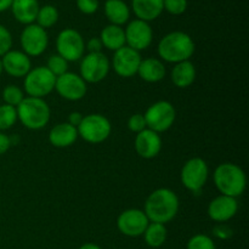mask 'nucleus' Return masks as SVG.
Masks as SVG:
<instances>
[{"mask_svg":"<svg viewBox=\"0 0 249 249\" xmlns=\"http://www.w3.org/2000/svg\"><path fill=\"white\" fill-rule=\"evenodd\" d=\"M135 151L141 158L151 160L160 155L162 150V139L156 131L146 128L145 130L136 134L135 138Z\"/></svg>","mask_w":249,"mask_h":249,"instance_id":"nucleus-17","label":"nucleus"},{"mask_svg":"<svg viewBox=\"0 0 249 249\" xmlns=\"http://www.w3.org/2000/svg\"><path fill=\"white\" fill-rule=\"evenodd\" d=\"M45 67L48 68L56 78L65 74L66 72H68V62L62 57V56L58 55V53L51 55L50 57H49L48 63H46Z\"/></svg>","mask_w":249,"mask_h":249,"instance_id":"nucleus-30","label":"nucleus"},{"mask_svg":"<svg viewBox=\"0 0 249 249\" xmlns=\"http://www.w3.org/2000/svg\"><path fill=\"white\" fill-rule=\"evenodd\" d=\"M79 249H101V247H99V246L95 245V243H85V245H83Z\"/></svg>","mask_w":249,"mask_h":249,"instance_id":"nucleus-41","label":"nucleus"},{"mask_svg":"<svg viewBox=\"0 0 249 249\" xmlns=\"http://www.w3.org/2000/svg\"><path fill=\"white\" fill-rule=\"evenodd\" d=\"M146 245L152 248H158L167 240V228L163 224L150 223L143 232Z\"/></svg>","mask_w":249,"mask_h":249,"instance_id":"nucleus-26","label":"nucleus"},{"mask_svg":"<svg viewBox=\"0 0 249 249\" xmlns=\"http://www.w3.org/2000/svg\"><path fill=\"white\" fill-rule=\"evenodd\" d=\"M1 62L4 72L15 78L26 77L32 70L31 58L23 51H7L4 56H1Z\"/></svg>","mask_w":249,"mask_h":249,"instance_id":"nucleus-18","label":"nucleus"},{"mask_svg":"<svg viewBox=\"0 0 249 249\" xmlns=\"http://www.w3.org/2000/svg\"><path fill=\"white\" fill-rule=\"evenodd\" d=\"M17 119L16 107L9 105H0V131L9 130L15 125Z\"/></svg>","mask_w":249,"mask_h":249,"instance_id":"nucleus-28","label":"nucleus"},{"mask_svg":"<svg viewBox=\"0 0 249 249\" xmlns=\"http://www.w3.org/2000/svg\"><path fill=\"white\" fill-rule=\"evenodd\" d=\"M12 141L10 136H7L6 134H4L2 131H0V156L5 155V153L9 151V148L11 147Z\"/></svg>","mask_w":249,"mask_h":249,"instance_id":"nucleus-36","label":"nucleus"},{"mask_svg":"<svg viewBox=\"0 0 249 249\" xmlns=\"http://www.w3.org/2000/svg\"><path fill=\"white\" fill-rule=\"evenodd\" d=\"M105 15L111 24L122 27L129 21L130 10L123 0H107L105 2Z\"/></svg>","mask_w":249,"mask_h":249,"instance_id":"nucleus-25","label":"nucleus"},{"mask_svg":"<svg viewBox=\"0 0 249 249\" xmlns=\"http://www.w3.org/2000/svg\"><path fill=\"white\" fill-rule=\"evenodd\" d=\"M163 9L175 16L182 15L187 9V0H163Z\"/></svg>","mask_w":249,"mask_h":249,"instance_id":"nucleus-32","label":"nucleus"},{"mask_svg":"<svg viewBox=\"0 0 249 249\" xmlns=\"http://www.w3.org/2000/svg\"><path fill=\"white\" fill-rule=\"evenodd\" d=\"M2 72H4V68H2V62H1V57H0V75L2 74Z\"/></svg>","mask_w":249,"mask_h":249,"instance_id":"nucleus-42","label":"nucleus"},{"mask_svg":"<svg viewBox=\"0 0 249 249\" xmlns=\"http://www.w3.org/2000/svg\"><path fill=\"white\" fill-rule=\"evenodd\" d=\"M55 90L61 97L68 101H79L87 95V83L77 73L66 72L56 78Z\"/></svg>","mask_w":249,"mask_h":249,"instance_id":"nucleus-12","label":"nucleus"},{"mask_svg":"<svg viewBox=\"0 0 249 249\" xmlns=\"http://www.w3.org/2000/svg\"><path fill=\"white\" fill-rule=\"evenodd\" d=\"M143 117L147 129L160 134L172 128L177 118V111L173 104L162 100L151 105L143 113Z\"/></svg>","mask_w":249,"mask_h":249,"instance_id":"nucleus-6","label":"nucleus"},{"mask_svg":"<svg viewBox=\"0 0 249 249\" xmlns=\"http://www.w3.org/2000/svg\"><path fill=\"white\" fill-rule=\"evenodd\" d=\"M78 130L70 123H58L53 126L49 133V142L58 148H66L72 146L77 141Z\"/></svg>","mask_w":249,"mask_h":249,"instance_id":"nucleus-19","label":"nucleus"},{"mask_svg":"<svg viewBox=\"0 0 249 249\" xmlns=\"http://www.w3.org/2000/svg\"><path fill=\"white\" fill-rule=\"evenodd\" d=\"M38 0H14L11 11L15 18L26 26L32 24L36 18L39 11Z\"/></svg>","mask_w":249,"mask_h":249,"instance_id":"nucleus-20","label":"nucleus"},{"mask_svg":"<svg viewBox=\"0 0 249 249\" xmlns=\"http://www.w3.org/2000/svg\"><path fill=\"white\" fill-rule=\"evenodd\" d=\"M124 33H125L126 46L139 51V53L141 50H146L152 43L153 32L148 22L133 19L124 29Z\"/></svg>","mask_w":249,"mask_h":249,"instance_id":"nucleus-14","label":"nucleus"},{"mask_svg":"<svg viewBox=\"0 0 249 249\" xmlns=\"http://www.w3.org/2000/svg\"><path fill=\"white\" fill-rule=\"evenodd\" d=\"M55 75L45 66H39L29 71L24 77V91L29 97L44 99L55 90Z\"/></svg>","mask_w":249,"mask_h":249,"instance_id":"nucleus-7","label":"nucleus"},{"mask_svg":"<svg viewBox=\"0 0 249 249\" xmlns=\"http://www.w3.org/2000/svg\"><path fill=\"white\" fill-rule=\"evenodd\" d=\"M187 249H215V243L204 233H198V235L192 236L189 240L186 246Z\"/></svg>","mask_w":249,"mask_h":249,"instance_id":"nucleus-31","label":"nucleus"},{"mask_svg":"<svg viewBox=\"0 0 249 249\" xmlns=\"http://www.w3.org/2000/svg\"><path fill=\"white\" fill-rule=\"evenodd\" d=\"M14 0H0V12L5 11V10L10 9Z\"/></svg>","mask_w":249,"mask_h":249,"instance_id":"nucleus-40","label":"nucleus"},{"mask_svg":"<svg viewBox=\"0 0 249 249\" xmlns=\"http://www.w3.org/2000/svg\"><path fill=\"white\" fill-rule=\"evenodd\" d=\"M78 136L89 143H101L109 138L112 131L111 122L104 114L91 113L84 116L77 128Z\"/></svg>","mask_w":249,"mask_h":249,"instance_id":"nucleus-5","label":"nucleus"},{"mask_svg":"<svg viewBox=\"0 0 249 249\" xmlns=\"http://www.w3.org/2000/svg\"><path fill=\"white\" fill-rule=\"evenodd\" d=\"M214 235H215L216 237L221 238V240H226V238L231 237V235H232V231H231V229H229L228 226L219 225L214 229Z\"/></svg>","mask_w":249,"mask_h":249,"instance_id":"nucleus-38","label":"nucleus"},{"mask_svg":"<svg viewBox=\"0 0 249 249\" xmlns=\"http://www.w3.org/2000/svg\"><path fill=\"white\" fill-rule=\"evenodd\" d=\"M77 7L85 15H92L99 9V0H77Z\"/></svg>","mask_w":249,"mask_h":249,"instance_id":"nucleus-35","label":"nucleus"},{"mask_svg":"<svg viewBox=\"0 0 249 249\" xmlns=\"http://www.w3.org/2000/svg\"><path fill=\"white\" fill-rule=\"evenodd\" d=\"M213 181L218 191L225 196L237 198L245 192L247 177L240 165L235 163H221L213 173Z\"/></svg>","mask_w":249,"mask_h":249,"instance_id":"nucleus-3","label":"nucleus"},{"mask_svg":"<svg viewBox=\"0 0 249 249\" xmlns=\"http://www.w3.org/2000/svg\"><path fill=\"white\" fill-rule=\"evenodd\" d=\"M165 66L162 60L156 57L145 58L141 61L139 67L138 74L142 80L147 83H158L164 79L165 77Z\"/></svg>","mask_w":249,"mask_h":249,"instance_id":"nucleus-22","label":"nucleus"},{"mask_svg":"<svg viewBox=\"0 0 249 249\" xmlns=\"http://www.w3.org/2000/svg\"><path fill=\"white\" fill-rule=\"evenodd\" d=\"M102 48H104V46H102L100 38H91L88 41L87 45H85V49H87L89 53H101Z\"/></svg>","mask_w":249,"mask_h":249,"instance_id":"nucleus-37","label":"nucleus"},{"mask_svg":"<svg viewBox=\"0 0 249 249\" xmlns=\"http://www.w3.org/2000/svg\"><path fill=\"white\" fill-rule=\"evenodd\" d=\"M141 61L142 58H141L140 53L125 45L119 50L114 51L112 66H113L114 72L119 77L130 78L138 74Z\"/></svg>","mask_w":249,"mask_h":249,"instance_id":"nucleus-15","label":"nucleus"},{"mask_svg":"<svg viewBox=\"0 0 249 249\" xmlns=\"http://www.w3.org/2000/svg\"><path fill=\"white\" fill-rule=\"evenodd\" d=\"M109 68L111 63L104 53H89L82 57L79 75L87 84H96L107 77Z\"/></svg>","mask_w":249,"mask_h":249,"instance_id":"nucleus-10","label":"nucleus"},{"mask_svg":"<svg viewBox=\"0 0 249 249\" xmlns=\"http://www.w3.org/2000/svg\"><path fill=\"white\" fill-rule=\"evenodd\" d=\"M195 43L185 32L175 31L168 33L160 40L157 51L163 61L169 63H179L189 61L195 53Z\"/></svg>","mask_w":249,"mask_h":249,"instance_id":"nucleus-2","label":"nucleus"},{"mask_svg":"<svg viewBox=\"0 0 249 249\" xmlns=\"http://www.w3.org/2000/svg\"><path fill=\"white\" fill-rule=\"evenodd\" d=\"M102 46L111 51H117L125 46V33L121 26L108 24L105 27L100 34Z\"/></svg>","mask_w":249,"mask_h":249,"instance_id":"nucleus-24","label":"nucleus"},{"mask_svg":"<svg viewBox=\"0 0 249 249\" xmlns=\"http://www.w3.org/2000/svg\"><path fill=\"white\" fill-rule=\"evenodd\" d=\"M83 118H84V116H83L82 113H79V112H72V113L70 114V117H68L67 123H70L71 125L78 128V126H79V124L82 123Z\"/></svg>","mask_w":249,"mask_h":249,"instance_id":"nucleus-39","label":"nucleus"},{"mask_svg":"<svg viewBox=\"0 0 249 249\" xmlns=\"http://www.w3.org/2000/svg\"><path fill=\"white\" fill-rule=\"evenodd\" d=\"M12 36L9 29L0 24V57L4 56L7 51L11 50Z\"/></svg>","mask_w":249,"mask_h":249,"instance_id":"nucleus-33","label":"nucleus"},{"mask_svg":"<svg viewBox=\"0 0 249 249\" xmlns=\"http://www.w3.org/2000/svg\"><path fill=\"white\" fill-rule=\"evenodd\" d=\"M150 220L146 216L145 212L138 208L126 209L119 214L117 219V228L119 232L128 237H139L142 236Z\"/></svg>","mask_w":249,"mask_h":249,"instance_id":"nucleus-11","label":"nucleus"},{"mask_svg":"<svg viewBox=\"0 0 249 249\" xmlns=\"http://www.w3.org/2000/svg\"><path fill=\"white\" fill-rule=\"evenodd\" d=\"M133 11L138 19L150 22L158 18L163 12V0H131Z\"/></svg>","mask_w":249,"mask_h":249,"instance_id":"nucleus-23","label":"nucleus"},{"mask_svg":"<svg viewBox=\"0 0 249 249\" xmlns=\"http://www.w3.org/2000/svg\"><path fill=\"white\" fill-rule=\"evenodd\" d=\"M36 24L41 28L46 29L53 27L58 21V11L53 5H45L39 7L38 15H36Z\"/></svg>","mask_w":249,"mask_h":249,"instance_id":"nucleus-27","label":"nucleus"},{"mask_svg":"<svg viewBox=\"0 0 249 249\" xmlns=\"http://www.w3.org/2000/svg\"><path fill=\"white\" fill-rule=\"evenodd\" d=\"M49 44L48 33L36 23L24 27L21 33V46L27 56H40Z\"/></svg>","mask_w":249,"mask_h":249,"instance_id":"nucleus-13","label":"nucleus"},{"mask_svg":"<svg viewBox=\"0 0 249 249\" xmlns=\"http://www.w3.org/2000/svg\"><path fill=\"white\" fill-rule=\"evenodd\" d=\"M238 203L233 197L219 195L208 206L209 218L216 223H226L237 214Z\"/></svg>","mask_w":249,"mask_h":249,"instance_id":"nucleus-16","label":"nucleus"},{"mask_svg":"<svg viewBox=\"0 0 249 249\" xmlns=\"http://www.w3.org/2000/svg\"><path fill=\"white\" fill-rule=\"evenodd\" d=\"M2 100H4L5 105H9V106L17 107L26 96H24V92L21 88L16 87V85H7L2 90Z\"/></svg>","mask_w":249,"mask_h":249,"instance_id":"nucleus-29","label":"nucleus"},{"mask_svg":"<svg viewBox=\"0 0 249 249\" xmlns=\"http://www.w3.org/2000/svg\"><path fill=\"white\" fill-rule=\"evenodd\" d=\"M196 67L191 61H182V62L175 63L172 70V82L173 84L180 89H186L194 84L196 79Z\"/></svg>","mask_w":249,"mask_h":249,"instance_id":"nucleus-21","label":"nucleus"},{"mask_svg":"<svg viewBox=\"0 0 249 249\" xmlns=\"http://www.w3.org/2000/svg\"><path fill=\"white\" fill-rule=\"evenodd\" d=\"M209 178V167L201 157L187 160L181 168L180 179L185 189L191 192H199L207 184Z\"/></svg>","mask_w":249,"mask_h":249,"instance_id":"nucleus-8","label":"nucleus"},{"mask_svg":"<svg viewBox=\"0 0 249 249\" xmlns=\"http://www.w3.org/2000/svg\"><path fill=\"white\" fill-rule=\"evenodd\" d=\"M57 53L67 62H74L84 56L85 43L82 34L73 28H66L56 38Z\"/></svg>","mask_w":249,"mask_h":249,"instance_id":"nucleus-9","label":"nucleus"},{"mask_svg":"<svg viewBox=\"0 0 249 249\" xmlns=\"http://www.w3.org/2000/svg\"><path fill=\"white\" fill-rule=\"evenodd\" d=\"M147 128L146 126V121L143 114L141 113H135L133 116H130V118L128 119V129L133 133H140V131L145 130Z\"/></svg>","mask_w":249,"mask_h":249,"instance_id":"nucleus-34","label":"nucleus"},{"mask_svg":"<svg viewBox=\"0 0 249 249\" xmlns=\"http://www.w3.org/2000/svg\"><path fill=\"white\" fill-rule=\"evenodd\" d=\"M180 208L178 195L173 190L162 187L150 194L145 202L146 216L150 223H158L165 225L177 216Z\"/></svg>","mask_w":249,"mask_h":249,"instance_id":"nucleus-1","label":"nucleus"},{"mask_svg":"<svg viewBox=\"0 0 249 249\" xmlns=\"http://www.w3.org/2000/svg\"><path fill=\"white\" fill-rule=\"evenodd\" d=\"M16 111L17 119L29 130H40L50 121V107L44 99L26 96Z\"/></svg>","mask_w":249,"mask_h":249,"instance_id":"nucleus-4","label":"nucleus"}]
</instances>
